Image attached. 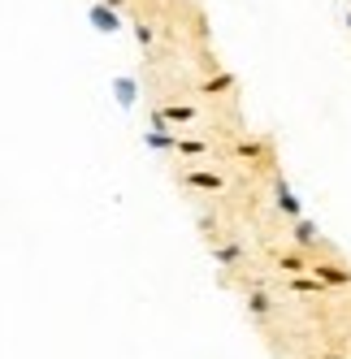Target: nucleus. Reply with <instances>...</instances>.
<instances>
[{"label":"nucleus","instance_id":"1a4fd4ad","mask_svg":"<svg viewBox=\"0 0 351 359\" xmlns=\"http://www.w3.org/2000/svg\"><path fill=\"white\" fill-rule=\"evenodd\" d=\"M286 286H291V290H299V294H317V290H325L312 273H308V277H286Z\"/></svg>","mask_w":351,"mask_h":359},{"label":"nucleus","instance_id":"a211bd4d","mask_svg":"<svg viewBox=\"0 0 351 359\" xmlns=\"http://www.w3.org/2000/svg\"><path fill=\"white\" fill-rule=\"evenodd\" d=\"M347 27H351V9H347Z\"/></svg>","mask_w":351,"mask_h":359},{"label":"nucleus","instance_id":"39448f33","mask_svg":"<svg viewBox=\"0 0 351 359\" xmlns=\"http://www.w3.org/2000/svg\"><path fill=\"white\" fill-rule=\"evenodd\" d=\"M113 95H117V104H121V109H131L135 100H139V87H135V79H113Z\"/></svg>","mask_w":351,"mask_h":359},{"label":"nucleus","instance_id":"20e7f679","mask_svg":"<svg viewBox=\"0 0 351 359\" xmlns=\"http://www.w3.org/2000/svg\"><path fill=\"white\" fill-rule=\"evenodd\" d=\"M183 182L195 187V191H221L225 187V177L221 173H204V169H195V173H183Z\"/></svg>","mask_w":351,"mask_h":359},{"label":"nucleus","instance_id":"f8f14e48","mask_svg":"<svg viewBox=\"0 0 351 359\" xmlns=\"http://www.w3.org/2000/svg\"><path fill=\"white\" fill-rule=\"evenodd\" d=\"M173 151H183V156H204L208 139H178V147H173Z\"/></svg>","mask_w":351,"mask_h":359},{"label":"nucleus","instance_id":"423d86ee","mask_svg":"<svg viewBox=\"0 0 351 359\" xmlns=\"http://www.w3.org/2000/svg\"><path fill=\"white\" fill-rule=\"evenodd\" d=\"M147 147H152V151H173V147H178V139H173L165 126H152V130H147Z\"/></svg>","mask_w":351,"mask_h":359},{"label":"nucleus","instance_id":"ddd939ff","mask_svg":"<svg viewBox=\"0 0 351 359\" xmlns=\"http://www.w3.org/2000/svg\"><path fill=\"white\" fill-rule=\"evenodd\" d=\"M230 87H234V74H213V79L204 83V91H208V95H217V91H230Z\"/></svg>","mask_w":351,"mask_h":359},{"label":"nucleus","instance_id":"2eb2a0df","mask_svg":"<svg viewBox=\"0 0 351 359\" xmlns=\"http://www.w3.org/2000/svg\"><path fill=\"white\" fill-rule=\"evenodd\" d=\"M234 151H239V156H247V161H256L260 151H265V143H239Z\"/></svg>","mask_w":351,"mask_h":359},{"label":"nucleus","instance_id":"f3484780","mask_svg":"<svg viewBox=\"0 0 351 359\" xmlns=\"http://www.w3.org/2000/svg\"><path fill=\"white\" fill-rule=\"evenodd\" d=\"M105 5H109V9H121V5H126V0H105Z\"/></svg>","mask_w":351,"mask_h":359},{"label":"nucleus","instance_id":"9b49d317","mask_svg":"<svg viewBox=\"0 0 351 359\" xmlns=\"http://www.w3.org/2000/svg\"><path fill=\"white\" fill-rule=\"evenodd\" d=\"M213 255H217V264H239V260H243V247H239V243H225V247H217Z\"/></svg>","mask_w":351,"mask_h":359},{"label":"nucleus","instance_id":"6e6552de","mask_svg":"<svg viewBox=\"0 0 351 359\" xmlns=\"http://www.w3.org/2000/svg\"><path fill=\"white\" fill-rule=\"evenodd\" d=\"M165 121H195L199 117V109L195 104H165V109H157Z\"/></svg>","mask_w":351,"mask_h":359},{"label":"nucleus","instance_id":"dca6fc26","mask_svg":"<svg viewBox=\"0 0 351 359\" xmlns=\"http://www.w3.org/2000/svg\"><path fill=\"white\" fill-rule=\"evenodd\" d=\"M282 269L286 273H304V260H299V255H282Z\"/></svg>","mask_w":351,"mask_h":359},{"label":"nucleus","instance_id":"4468645a","mask_svg":"<svg viewBox=\"0 0 351 359\" xmlns=\"http://www.w3.org/2000/svg\"><path fill=\"white\" fill-rule=\"evenodd\" d=\"M135 39H139V48H143V53H152V27H147V22H135Z\"/></svg>","mask_w":351,"mask_h":359},{"label":"nucleus","instance_id":"0eeeda50","mask_svg":"<svg viewBox=\"0 0 351 359\" xmlns=\"http://www.w3.org/2000/svg\"><path fill=\"white\" fill-rule=\"evenodd\" d=\"M321 243V234H317V225L312 221H304V217H299L295 221V247H317Z\"/></svg>","mask_w":351,"mask_h":359},{"label":"nucleus","instance_id":"f257e3e1","mask_svg":"<svg viewBox=\"0 0 351 359\" xmlns=\"http://www.w3.org/2000/svg\"><path fill=\"white\" fill-rule=\"evenodd\" d=\"M87 22H91L95 31H105V35H117V31H121V18H117V9H109L105 0H95V5L87 9Z\"/></svg>","mask_w":351,"mask_h":359},{"label":"nucleus","instance_id":"f03ea898","mask_svg":"<svg viewBox=\"0 0 351 359\" xmlns=\"http://www.w3.org/2000/svg\"><path fill=\"white\" fill-rule=\"evenodd\" d=\"M273 195H278V212L282 217H291V221L304 217V203H299V195L286 187V177H273Z\"/></svg>","mask_w":351,"mask_h":359},{"label":"nucleus","instance_id":"9d476101","mask_svg":"<svg viewBox=\"0 0 351 359\" xmlns=\"http://www.w3.org/2000/svg\"><path fill=\"white\" fill-rule=\"evenodd\" d=\"M247 307H252V316H269V312H273V303H269L265 290H252V294H247Z\"/></svg>","mask_w":351,"mask_h":359},{"label":"nucleus","instance_id":"7ed1b4c3","mask_svg":"<svg viewBox=\"0 0 351 359\" xmlns=\"http://www.w3.org/2000/svg\"><path fill=\"white\" fill-rule=\"evenodd\" d=\"M312 277L321 281L325 290H338V286H351V269H347V264H312Z\"/></svg>","mask_w":351,"mask_h":359}]
</instances>
